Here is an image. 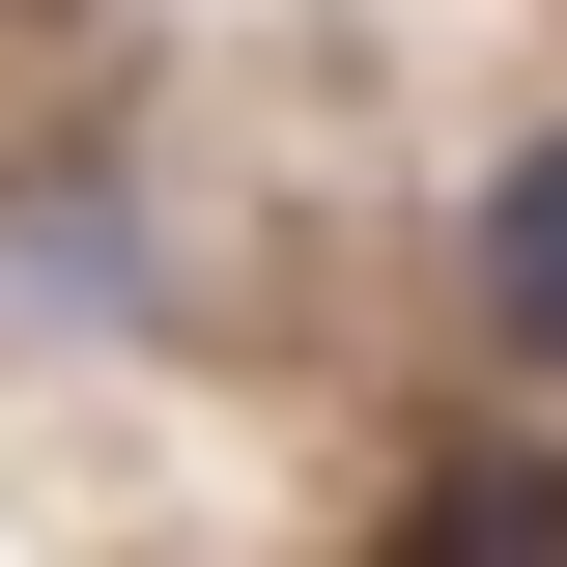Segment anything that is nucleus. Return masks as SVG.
<instances>
[{
	"label": "nucleus",
	"instance_id": "nucleus-2",
	"mask_svg": "<svg viewBox=\"0 0 567 567\" xmlns=\"http://www.w3.org/2000/svg\"><path fill=\"white\" fill-rule=\"evenodd\" d=\"M454 284H483V341H511V369L567 398V114H539V142L483 171V227H454Z\"/></svg>",
	"mask_w": 567,
	"mask_h": 567
},
{
	"label": "nucleus",
	"instance_id": "nucleus-1",
	"mask_svg": "<svg viewBox=\"0 0 567 567\" xmlns=\"http://www.w3.org/2000/svg\"><path fill=\"white\" fill-rule=\"evenodd\" d=\"M369 567H567V454H539V425H483V454H425Z\"/></svg>",
	"mask_w": 567,
	"mask_h": 567
}]
</instances>
